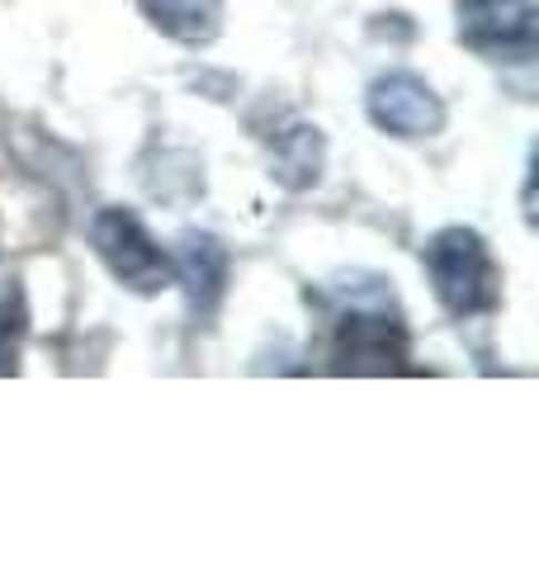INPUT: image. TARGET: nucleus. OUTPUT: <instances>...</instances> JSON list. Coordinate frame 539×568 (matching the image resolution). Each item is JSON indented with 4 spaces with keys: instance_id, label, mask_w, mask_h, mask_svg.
<instances>
[{
    "instance_id": "1",
    "label": "nucleus",
    "mask_w": 539,
    "mask_h": 568,
    "mask_svg": "<svg viewBox=\"0 0 539 568\" xmlns=\"http://www.w3.org/2000/svg\"><path fill=\"white\" fill-rule=\"evenodd\" d=\"M421 265L430 275V290H436L440 308L449 317H478L492 313L501 298V271L474 227H440L436 237L426 242Z\"/></svg>"
},
{
    "instance_id": "2",
    "label": "nucleus",
    "mask_w": 539,
    "mask_h": 568,
    "mask_svg": "<svg viewBox=\"0 0 539 568\" xmlns=\"http://www.w3.org/2000/svg\"><path fill=\"white\" fill-rule=\"evenodd\" d=\"M332 369L336 375H407V327L384 308V294L374 304L340 313Z\"/></svg>"
},
{
    "instance_id": "3",
    "label": "nucleus",
    "mask_w": 539,
    "mask_h": 568,
    "mask_svg": "<svg viewBox=\"0 0 539 568\" xmlns=\"http://www.w3.org/2000/svg\"><path fill=\"white\" fill-rule=\"evenodd\" d=\"M90 246L100 252V261L110 265V275L119 284H129L133 294H161L171 280V256L148 237L129 209H100L90 219Z\"/></svg>"
},
{
    "instance_id": "4",
    "label": "nucleus",
    "mask_w": 539,
    "mask_h": 568,
    "mask_svg": "<svg viewBox=\"0 0 539 568\" xmlns=\"http://www.w3.org/2000/svg\"><path fill=\"white\" fill-rule=\"evenodd\" d=\"M459 43L482 58L530 62L539 48V6L535 0H455Z\"/></svg>"
},
{
    "instance_id": "5",
    "label": "nucleus",
    "mask_w": 539,
    "mask_h": 568,
    "mask_svg": "<svg viewBox=\"0 0 539 568\" xmlns=\"http://www.w3.org/2000/svg\"><path fill=\"white\" fill-rule=\"evenodd\" d=\"M369 119L374 129L393 138H436L445 129V104L421 77L411 71H388L369 85Z\"/></svg>"
},
{
    "instance_id": "6",
    "label": "nucleus",
    "mask_w": 539,
    "mask_h": 568,
    "mask_svg": "<svg viewBox=\"0 0 539 568\" xmlns=\"http://www.w3.org/2000/svg\"><path fill=\"white\" fill-rule=\"evenodd\" d=\"M171 280L185 284V298H190L194 317L209 323L213 308H218L223 294H227V246L213 233H185L175 242Z\"/></svg>"
},
{
    "instance_id": "7",
    "label": "nucleus",
    "mask_w": 539,
    "mask_h": 568,
    "mask_svg": "<svg viewBox=\"0 0 539 568\" xmlns=\"http://www.w3.org/2000/svg\"><path fill=\"white\" fill-rule=\"evenodd\" d=\"M148 24L185 48H204L223 33V0H138Z\"/></svg>"
},
{
    "instance_id": "8",
    "label": "nucleus",
    "mask_w": 539,
    "mask_h": 568,
    "mask_svg": "<svg viewBox=\"0 0 539 568\" xmlns=\"http://www.w3.org/2000/svg\"><path fill=\"white\" fill-rule=\"evenodd\" d=\"M322 162H327V142L313 123H289L284 133H275V181L284 190H308L317 185Z\"/></svg>"
},
{
    "instance_id": "9",
    "label": "nucleus",
    "mask_w": 539,
    "mask_h": 568,
    "mask_svg": "<svg viewBox=\"0 0 539 568\" xmlns=\"http://www.w3.org/2000/svg\"><path fill=\"white\" fill-rule=\"evenodd\" d=\"M14 336H20V298L14 290H0V375L14 369Z\"/></svg>"
}]
</instances>
